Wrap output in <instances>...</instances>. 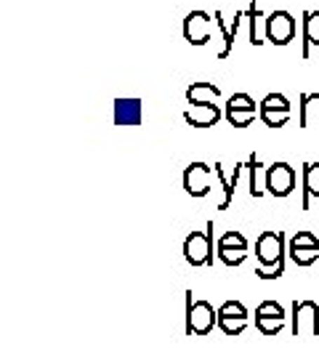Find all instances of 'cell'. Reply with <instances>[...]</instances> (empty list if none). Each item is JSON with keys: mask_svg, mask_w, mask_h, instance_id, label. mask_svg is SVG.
I'll return each instance as SVG.
<instances>
[{"mask_svg": "<svg viewBox=\"0 0 319 359\" xmlns=\"http://www.w3.org/2000/svg\"><path fill=\"white\" fill-rule=\"evenodd\" d=\"M218 325V309L208 301H191V290H186V335H208Z\"/></svg>", "mask_w": 319, "mask_h": 359, "instance_id": "6da1fadb", "label": "cell"}, {"mask_svg": "<svg viewBox=\"0 0 319 359\" xmlns=\"http://www.w3.org/2000/svg\"><path fill=\"white\" fill-rule=\"evenodd\" d=\"M264 32H266V40L271 46H290L295 40V32H298V22H295V16L290 11H285V8H277V11H271L266 16V22H264Z\"/></svg>", "mask_w": 319, "mask_h": 359, "instance_id": "7a4b0ae2", "label": "cell"}, {"mask_svg": "<svg viewBox=\"0 0 319 359\" xmlns=\"http://www.w3.org/2000/svg\"><path fill=\"white\" fill-rule=\"evenodd\" d=\"M184 261L189 266H208L213 261V221H208V231H191L184 240Z\"/></svg>", "mask_w": 319, "mask_h": 359, "instance_id": "3957f363", "label": "cell"}, {"mask_svg": "<svg viewBox=\"0 0 319 359\" xmlns=\"http://www.w3.org/2000/svg\"><path fill=\"white\" fill-rule=\"evenodd\" d=\"M213 27H216V16H210L203 8H194L184 16V40L189 46H208L213 38Z\"/></svg>", "mask_w": 319, "mask_h": 359, "instance_id": "277c9868", "label": "cell"}, {"mask_svg": "<svg viewBox=\"0 0 319 359\" xmlns=\"http://www.w3.org/2000/svg\"><path fill=\"white\" fill-rule=\"evenodd\" d=\"M290 330L295 338H314L319 335V304L317 301H295Z\"/></svg>", "mask_w": 319, "mask_h": 359, "instance_id": "5b68a950", "label": "cell"}, {"mask_svg": "<svg viewBox=\"0 0 319 359\" xmlns=\"http://www.w3.org/2000/svg\"><path fill=\"white\" fill-rule=\"evenodd\" d=\"M255 258H258V266L285 264V234L282 231H261L255 240Z\"/></svg>", "mask_w": 319, "mask_h": 359, "instance_id": "8992f818", "label": "cell"}, {"mask_svg": "<svg viewBox=\"0 0 319 359\" xmlns=\"http://www.w3.org/2000/svg\"><path fill=\"white\" fill-rule=\"evenodd\" d=\"M293 189H295V168L290 163H285V160L271 163L266 173V194L282 200V197H290Z\"/></svg>", "mask_w": 319, "mask_h": 359, "instance_id": "52a82bcc", "label": "cell"}, {"mask_svg": "<svg viewBox=\"0 0 319 359\" xmlns=\"http://www.w3.org/2000/svg\"><path fill=\"white\" fill-rule=\"evenodd\" d=\"M213 168L208 163H189L186 170H184V192L189 197H208L210 189H213Z\"/></svg>", "mask_w": 319, "mask_h": 359, "instance_id": "ba28073f", "label": "cell"}, {"mask_svg": "<svg viewBox=\"0 0 319 359\" xmlns=\"http://www.w3.org/2000/svg\"><path fill=\"white\" fill-rule=\"evenodd\" d=\"M218 327L226 335H240L247 327V309L240 301H224L218 309Z\"/></svg>", "mask_w": 319, "mask_h": 359, "instance_id": "9c48e42d", "label": "cell"}, {"mask_svg": "<svg viewBox=\"0 0 319 359\" xmlns=\"http://www.w3.org/2000/svg\"><path fill=\"white\" fill-rule=\"evenodd\" d=\"M216 29L221 32V40H224V46H221V51L216 53L218 59L224 62V59H229L231 56V48H234V38H237V29H240V22L245 19V11H237L234 13V19H224V11H216Z\"/></svg>", "mask_w": 319, "mask_h": 359, "instance_id": "30bf717a", "label": "cell"}, {"mask_svg": "<svg viewBox=\"0 0 319 359\" xmlns=\"http://www.w3.org/2000/svg\"><path fill=\"white\" fill-rule=\"evenodd\" d=\"M243 163H234V170H231L229 176H226V168L224 163H216L213 165V173H216L218 184H221V192H224V200L218 203V210H226L231 205V200H234V189H237V184H240V173H243Z\"/></svg>", "mask_w": 319, "mask_h": 359, "instance_id": "8fae6325", "label": "cell"}, {"mask_svg": "<svg viewBox=\"0 0 319 359\" xmlns=\"http://www.w3.org/2000/svg\"><path fill=\"white\" fill-rule=\"evenodd\" d=\"M221 107L216 102L210 104H197V107H189L186 112H184V120L189 123L191 128H213L218 120H221Z\"/></svg>", "mask_w": 319, "mask_h": 359, "instance_id": "7c38bea8", "label": "cell"}, {"mask_svg": "<svg viewBox=\"0 0 319 359\" xmlns=\"http://www.w3.org/2000/svg\"><path fill=\"white\" fill-rule=\"evenodd\" d=\"M245 168H247V181H250V197L261 200V197L266 194L269 168L258 160V154H250V157H247V163H245Z\"/></svg>", "mask_w": 319, "mask_h": 359, "instance_id": "4fadbf2b", "label": "cell"}, {"mask_svg": "<svg viewBox=\"0 0 319 359\" xmlns=\"http://www.w3.org/2000/svg\"><path fill=\"white\" fill-rule=\"evenodd\" d=\"M301 43H304V48H301V56L308 59L311 56V48L317 46L319 48V11L314 8H308L304 11V27H301Z\"/></svg>", "mask_w": 319, "mask_h": 359, "instance_id": "5bb4252c", "label": "cell"}, {"mask_svg": "<svg viewBox=\"0 0 319 359\" xmlns=\"http://www.w3.org/2000/svg\"><path fill=\"white\" fill-rule=\"evenodd\" d=\"M298 126H301V128L319 126V93H301V104H298Z\"/></svg>", "mask_w": 319, "mask_h": 359, "instance_id": "9a60e30c", "label": "cell"}, {"mask_svg": "<svg viewBox=\"0 0 319 359\" xmlns=\"http://www.w3.org/2000/svg\"><path fill=\"white\" fill-rule=\"evenodd\" d=\"M115 123L117 126H139L141 123V102L139 99H117L115 102Z\"/></svg>", "mask_w": 319, "mask_h": 359, "instance_id": "2e32d148", "label": "cell"}, {"mask_svg": "<svg viewBox=\"0 0 319 359\" xmlns=\"http://www.w3.org/2000/svg\"><path fill=\"white\" fill-rule=\"evenodd\" d=\"M218 99H221V88H218L216 83H191L189 88H186V102L191 107L218 102Z\"/></svg>", "mask_w": 319, "mask_h": 359, "instance_id": "e0dca14e", "label": "cell"}, {"mask_svg": "<svg viewBox=\"0 0 319 359\" xmlns=\"http://www.w3.org/2000/svg\"><path fill=\"white\" fill-rule=\"evenodd\" d=\"M311 197L319 200V163H306L304 165V200H301L304 210H308Z\"/></svg>", "mask_w": 319, "mask_h": 359, "instance_id": "ac0fdd59", "label": "cell"}, {"mask_svg": "<svg viewBox=\"0 0 319 359\" xmlns=\"http://www.w3.org/2000/svg\"><path fill=\"white\" fill-rule=\"evenodd\" d=\"M266 16L269 13H264V8H261L255 0L245 8V19H247V38H250L253 46H264V43H266V40H261V35H258V25H261V19H266Z\"/></svg>", "mask_w": 319, "mask_h": 359, "instance_id": "d6986e66", "label": "cell"}, {"mask_svg": "<svg viewBox=\"0 0 319 359\" xmlns=\"http://www.w3.org/2000/svg\"><path fill=\"white\" fill-rule=\"evenodd\" d=\"M224 115H226L229 126H234V128H247L255 117H261V109H231V107H226Z\"/></svg>", "mask_w": 319, "mask_h": 359, "instance_id": "ffe728a7", "label": "cell"}, {"mask_svg": "<svg viewBox=\"0 0 319 359\" xmlns=\"http://www.w3.org/2000/svg\"><path fill=\"white\" fill-rule=\"evenodd\" d=\"M261 112H290V102L285 93H266L261 104H258Z\"/></svg>", "mask_w": 319, "mask_h": 359, "instance_id": "44dd1931", "label": "cell"}, {"mask_svg": "<svg viewBox=\"0 0 319 359\" xmlns=\"http://www.w3.org/2000/svg\"><path fill=\"white\" fill-rule=\"evenodd\" d=\"M287 253H290V261L295 266H311L319 258L317 248H287Z\"/></svg>", "mask_w": 319, "mask_h": 359, "instance_id": "7402d4cb", "label": "cell"}, {"mask_svg": "<svg viewBox=\"0 0 319 359\" xmlns=\"http://www.w3.org/2000/svg\"><path fill=\"white\" fill-rule=\"evenodd\" d=\"M216 248H231V250H247V240L243 231H224L218 237Z\"/></svg>", "mask_w": 319, "mask_h": 359, "instance_id": "603a6c76", "label": "cell"}, {"mask_svg": "<svg viewBox=\"0 0 319 359\" xmlns=\"http://www.w3.org/2000/svg\"><path fill=\"white\" fill-rule=\"evenodd\" d=\"M255 327L261 335H280L285 330V320H277V317H255Z\"/></svg>", "mask_w": 319, "mask_h": 359, "instance_id": "cb8c5ba5", "label": "cell"}, {"mask_svg": "<svg viewBox=\"0 0 319 359\" xmlns=\"http://www.w3.org/2000/svg\"><path fill=\"white\" fill-rule=\"evenodd\" d=\"M216 256L221 258V264L226 266H243L247 250H231V248H216Z\"/></svg>", "mask_w": 319, "mask_h": 359, "instance_id": "d4e9b609", "label": "cell"}, {"mask_svg": "<svg viewBox=\"0 0 319 359\" xmlns=\"http://www.w3.org/2000/svg\"><path fill=\"white\" fill-rule=\"evenodd\" d=\"M255 317H277V320H287L285 306H282V304H277V301H264V304H258V309H255Z\"/></svg>", "mask_w": 319, "mask_h": 359, "instance_id": "484cf974", "label": "cell"}, {"mask_svg": "<svg viewBox=\"0 0 319 359\" xmlns=\"http://www.w3.org/2000/svg\"><path fill=\"white\" fill-rule=\"evenodd\" d=\"M287 120H290V112H261V123L266 128H282L287 126Z\"/></svg>", "mask_w": 319, "mask_h": 359, "instance_id": "4316f807", "label": "cell"}, {"mask_svg": "<svg viewBox=\"0 0 319 359\" xmlns=\"http://www.w3.org/2000/svg\"><path fill=\"white\" fill-rule=\"evenodd\" d=\"M290 248H317L319 250V240L311 231H295L290 237Z\"/></svg>", "mask_w": 319, "mask_h": 359, "instance_id": "83f0119b", "label": "cell"}, {"mask_svg": "<svg viewBox=\"0 0 319 359\" xmlns=\"http://www.w3.org/2000/svg\"><path fill=\"white\" fill-rule=\"evenodd\" d=\"M226 107H231V109H258L253 96H247V93H234V96H229Z\"/></svg>", "mask_w": 319, "mask_h": 359, "instance_id": "f1b7e54d", "label": "cell"}, {"mask_svg": "<svg viewBox=\"0 0 319 359\" xmlns=\"http://www.w3.org/2000/svg\"><path fill=\"white\" fill-rule=\"evenodd\" d=\"M285 274V264H274V266H255V277L261 280H277Z\"/></svg>", "mask_w": 319, "mask_h": 359, "instance_id": "f546056e", "label": "cell"}]
</instances>
